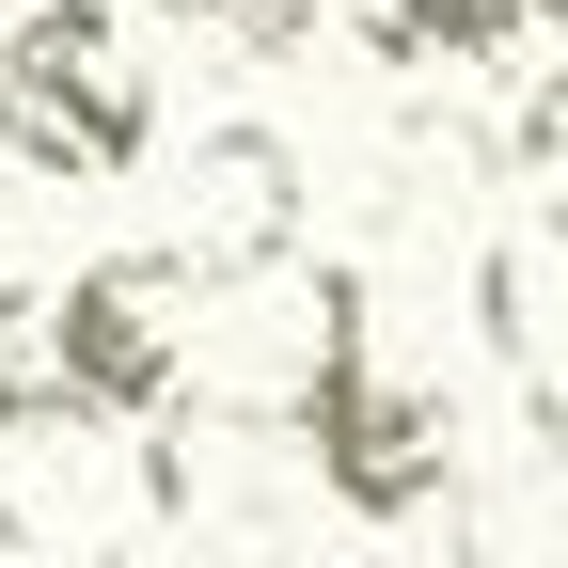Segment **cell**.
I'll return each instance as SVG.
<instances>
[{
	"mask_svg": "<svg viewBox=\"0 0 568 568\" xmlns=\"http://www.w3.org/2000/svg\"><path fill=\"white\" fill-rule=\"evenodd\" d=\"M95 568H205V537H190V521H142V537H111Z\"/></svg>",
	"mask_w": 568,
	"mask_h": 568,
	"instance_id": "8fae6325",
	"label": "cell"
},
{
	"mask_svg": "<svg viewBox=\"0 0 568 568\" xmlns=\"http://www.w3.org/2000/svg\"><path fill=\"white\" fill-rule=\"evenodd\" d=\"M0 159H17V95H0Z\"/></svg>",
	"mask_w": 568,
	"mask_h": 568,
	"instance_id": "5bb4252c",
	"label": "cell"
},
{
	"mask_svg": "<svg viewBox=\"0 0 568 568\" xmlns=\"http://www.w3.org/2000/svg\"><path fill=\"white\" fill-rule=\"evenodd\" d=\"M0 568H17V552H0Z\"/></svg>",
	"mask_w": 568,
	"mask_h": 568,
	"instance_id": "2e32d148",
	"label": "cell"
},
{
	"mask_svg": "<svg viewBox=\"0 0 568 568\" xmlns=\"http://www.w3.org/2000/svg\"><path fill=\"white\" fill-rule=\"evenodd\" d=\"M301 205H316V174H301L284 126H205L174 159V237L159 253L190 284H268L284 253H301Z\"/></svg>",
	"mask_w": 568,
	"mask_h": 568,
	"instance_id": "5b68a950",
	"label": "cell"
},
{
	"mask_svg": "<svg viewBox=\"0 0 568 568\" xmlns=\"http://www.w3.org/2000/svg\"><path fill=\"white\" fill-rule=\"evenodd\" d=\"M506 174H521V205H537V237H568V48H552V63H521Z\"/></svg>",
	"mask_w": 568,
	"mask_h": 568,
	"instance_id": "52a82bcc",
	"label": "cell"
},
{
	"mask_svg": "<svg viewBox=\"0 0 568 568\" xmlns=\"http://www.w3.org/2000/svg\"><path fill=\"white\" fill-rule=\"evenodd\" d=\"M489 332H506V364L537 379V426H568V237L489 253Z\"/></svg>",
	"mask_w": 568,
	"mask_h": 568,
	"instance_id": "8992f818",
	"label": "cell"
},
{
	"mask_svg": "<svg viewBox=\"0 0 568 568\" xmlns=\"http://www.w3.org/2000/svg\"><path fill=\"white\" fill-rule=\"evenodd\" d=\"M190 316H205V284L174 253H95V268H63V301H48V379H80L95 410H174L190 395Z\"/></svg>",
	"mask_w": 568,
	"mask_h": 568,
	"instance_id": "277c9868",
	"label": "cell"
},
{
	"mask_svg": "<svg viewBox=\"0 0 568 568\" xmlns=\"http://www.w3.org/2000/svg\"><path fill=\"white\" fill-rule=\"evenodd\" d=\"M0 95H17V159L48 190H111L159 142V63H126L95 0H32V32L0 48Z\"/></svg>",
	"mask_w": 568,
	"mask_h": 568,
	"instance_id": "3957f363",
	"label": "cell"
},
{
	"mask_svg": "<svg viewBox=\"0 0 568 568\" xmlns=\"http://www.w3.org/2000/svg\"><path fill=\"white\" fill-rule=\"evenodd\" d=\"M159 17H174L190 48H222V63H284V48H316L332 0H159Z\"/></svg>",
	"mask_w": 568,
	"mask_h": 568,
	"instance_id": "ba28073f",
	"label": "cell"
},
{
	"mask_svg": "<svg viewBox=\"0 0 568 568\" xmlns=\"http://www.w3.org/2000/svg\"><path fill=\"white\" fill-rule=\"evenodd\" d=\"M443 17H458V0H332V32L379 48V63H443Z\"/></svg>",
	"mask_w": 568,
	"mask_h": 568,
	"instance_id": "30bf717a",
	"label": "cell"
},
{
	"mask_svg": "<svg viewBox=\"0 0 568 568\" xmlns=\"http://www.w3.org/2000/svg\"><path fill=\"white\" fill-rule=\"evenodd\" d=\"M253 568H364V552H301V537H284V552H253Z\"/></svg>",
	"mask_w": 568,
	"mask_h": 568,
	"instance_id": "4fadbf2b",
	"label": "cell"
},
{
	"mask_svg": "<svg viewBox=\"0 0 568 568\" xmlns=\"http://www.w3.org/2000/svg\"><path fill=\"white\" fill-rule=\"evenodd\" d=\"M142 521H159V458L126 443V410H95L80 379H0V552L95 568Z\"/></svg>",
	"mask_w": 568,
	"mask_h": 568,
	"instance_id": "6da1fadb",
	"label": "cell"
},
{
	"mask_svg": "<svg viewBox=\"0 0 568 568\" xmlns=\"http://www.w3.org/2000/svg\"><path fill=\"white\" fill-rule=\"evenodd\" d=\"M95 17H111V0H95Z\"/></svg>",
	"mask_w": 568,
	"mask_h": 568,
	"instance_id": "9a60e30c",
	"label": "cell"
},
{
	"mask_svg": "<svg viewBox=\"0 0 568 568\" xmlns=\"http://www.w3.org/2000/svg\"><path fill=\"white\" fill-rule=\"evenodd\" d=\"M552 32H568V0H458V17H443V63H552Z\"/></svg>",
	"mask_w": 568,
	"mask_h": 568,
	"instance_id": "9c48e42d",
	"label": "cell"
},
{
	"mask_svg": "<svg viewBox=\"0 0 568 568\" xmlns=\"http://www.w3.org/2000/svg\"><path fill=\"white\" fill-rule=\"evenodd\" d=\"M301 458H316V489H332L347 521H426V506H458V395L379 364V301H347L332 379H316V410H301Z\"/></svg>",
	"mask_w": 568,
	"mask_h": 568,
	"instance_id": "7a4b0ae2",
	"label": "cell"
},
{
	"mask_svg": "<svg viewBox=\"0 0 568 568\" xmlns=\"http://www.w3.org/2000/svg\"><path fill=\"white\" fill-rule=\"evenodd\" d=\"M17 332H32V268L0 253V364H17Z\"/></svg>",
	"mask_w": 568,
	"mask_h": 568,
	"instance_id": "7c38bea8",
	"label": "cell"
}]
</instances>
